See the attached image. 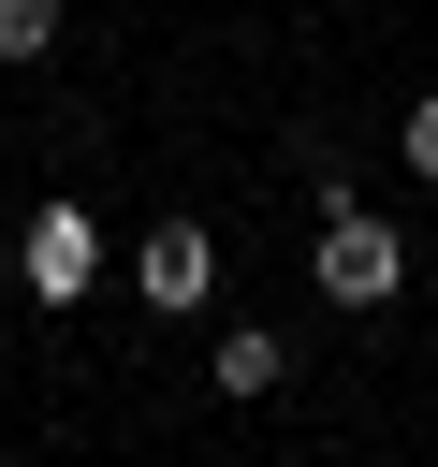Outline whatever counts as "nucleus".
<instances>
[{
    "instance_id": "7ed1b4c3",
    "label": "nucleus",
    "mask_w": 438,
    "mask_h": 467,
    "mask_svg": "<svg viewBox=\"0 0 438 467\" xmlns=\"http://www.w3.org/2000/svg\"><path fill=\"white\" fill-rule=\"evenodd\" d=\"M131 292H146L161 321H190V306L219 292V234H204V219H161V234L131 248Z\"/></svg>"
},
{
    "instance_id": "f257e3e1",
    "label": "nucleus",
    "mask_w": 438,
    "mask_h": 467,
    "mask_svg": "<svg viewBox=\"0 0 438 467\" xmlns=\"http://www.w3.org/2000/svg\"><path fill=\"white\" fill-rule=\"evenodd\" d=\"M307 263H321V292H336V306H394V277H409V234H394V219H365V204H336Z\"/></svg>"
},
{
    "instance_id": "f03ea898",
    "label": "nucleus",
    "mask_w": 438,
    "mask_h": 467,
    "mask_svg": "<svg viewBox=\"0 0 438 467\" xmlns=\"http://www.w3.org/2000/svg\"><path fill=\"white\" fill-rule=\"evenodd\" d=\"M15 277H29V306H73V292L102 277V219H88L73 190H58V204H44L29 234H15Z\"/></svg>"
},
{
    "instance_id": "39448f33",
    "label": "nucleus",
    "mask_w": 438,
    "mask_h": 467,
    "mask_svg": "<svg viewBox=\"0 0 438 467\" xmlns=\"http://www.w3.org/2000/svg\"><path fill=\"white\" fill-rule=\"evenodd\" d=\"M58 44V0H0V58H44Z\"/></svg>"
},
{
    "instance_id": "423d86ee",
    "label": "nucleus",
    "mask_w": 438,
    "mask_h": 467,
    "mask_svg": "<svg viewBox=\"0 0 438 467\" xmlns=\"http://www.w3.org/2000/svg\"><path fill=\"white\" fill-rule=\"evenodd\" d=\"M409 175H438V88L409 102Z\"/></svg>"
},
{
    "instance_id": "20e7f679",
    "label": "nucleus",
    "mask_w": 438,
    "mask_h": 467,
    "mask_svg": "<svg viewBox=\"0 0 438 467\" xmlns=\"http://www.w3.org/2000/svg\"><path fill=\"white\" fill-rule=\"evenodd\" d=\"M277 379H292V350H277L263 321H234V336H219V394H277Z\"/></svg>"
}]
</instances>
